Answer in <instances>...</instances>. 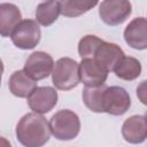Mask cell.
Here are the masks:
<instances>
[{
  "label": "cell",
  "instance_id": "obj_6",
  "mask_svg": "<svg viewBox=\"0 0 147 147\" xmlns=\"http://www.w3.org/2000/svg\"><path fill=\"white\" fill-rule=\"evenodd\" d=\"M132 13V6L129 1L119 0L102 1L99 6V15L108 25H118L126 21Z\"/></svg>",
  "mask_w": 147,
  "mask_h": 147
},
{
  "label": "cell",
  "instance_id": "obj_7",
  "mask_svg": "<svg viewBox=\"0 0 147 147\" xmlns=\"http://www.w3.org/2000/svg\"><path fill=\"white\" fill-rule=\"evenodd\" d=\"M54 68L53 57L45 52H33L26 60L23 71L33 80L48 77Z\"/></svg>",
  "mask_w": 147,
  "mask_h": 147
},
{
  "label": "cell",
  "instance_id": "obj_10",
  "mask_svg": "<svg viewBox=\"0 0 147 147\" xmlns=\"http://www.w3.org/2000/svg\"><path fill=\"white\" fill-rule=\"evenodd\" d=\"M125 42L134 49H145L147 47V22L145 17L132 20L124 30Z\"/></svg>",
  "mask_w": 147,
  "mask_h": 147
},
{
  "label": "cell",
  "instance_id": "obj_13",
  "mask_svg": "<svg viewBox=\"0 0 147 147\" xmlns=\"http://www.w3.org/2000/svg\"><path fill=\"white\" fill-rule=\"evenodd\" d=\"M22 14L18 7L14 3H0V34L8 37L21 22Z\"/></svg>",
  "mask_w": 147,
  "mask_h": 147
},
{
  "label": "cell",
  "instance_id": "obj_9",
  "mask_svg": "<svg viewBox=\"0 0 147 147\" xmlns=\"http://www.w3.org/2000/svg\"><path fill=\"white\" fill-rule=\"evenodd\" d=\"M57 103V92L49 86L37 87L29 96L28 105L36 114H46Z\"/></svg>",
  "mask_w": 147,
  "mask_h": 147
},
{
  "label": "cell",
  "instance_id": "obj_15",
  "mask_svg": "<svg viewBox=\"0 0 147 147\" xmlns=\"http://www.w3.org/2000/svg\"><path fill=\"white\" fill-rule=\"evenodd\" d=\"M113 71L121 79L133 80L139 77V75L141 72V64L136 57L124 55L119 60V62L115 65Z\"/></svg>",
  "mask_w": 147,
  "mask_h": 147
},
{
  "label": "cell",
  "instance_id": "obj_5",
  "mask_svg": "<svg viewBox=\"0 0 147 147\" xmlns=\"http://www.w3.org/2000/svg\"><path fill=\"white\" fill-rule=\"evenodd\" d=\"M131 106V99L125 88L121 86L106 87L102 95V109L103 113H108L114 116L125 114Z\"/></svg>",
  "mask_w": 147,
  "mask_h": 147
},
{
  "label": "cell",
  "instance_id": "obj_20",
  "mask_svg": "<svg viewBox=\"0 0 147 147\" xmlns=\"http://www.w3.org/2000/svg\"><path fill=\"white\" fill-rule=\"evenodd\" d=\"M0 147H11V145L6 138L0 137Z\"/></svg>",
  "mask_w": 147,
  "mask_h": 147
},
{
  "label": "cell",
  "instance_id": "obj_17",
  "mask_svg": "<svg viewBox=\"0 0 147 147\" xmlns=\"http://www.w3.org/2000/svg\"><path fill=\"white\" fill-rule=\"evenodd\" d=\"M107 86L100 85L96 87H86L83 90V101L85 106L94 113H103L102 109V95Z\"/></svg>",
  "mask_w": 147,
  "mask_h": 147
},
{
  "label": "cell",
  "instance_id": "obj_18",
  "mask_svg": "<svg viewBox=\"0 0 147 147\" xmlns=\"http://www.w3.org/2000/svg\"><path fill=\"white\" fill-rule=\"evenodd\" d=\"M96 5H98L96 1L64 0V1H60V11L62 15L67 17H76L82 14H85Z\"/></svg>",
  "mask_w": 147,
  "mask_h": 147
},
{
  "label": "cell",
  "instance_id": "obj_8",
  "mask_svg": "<svg viewBox=\"0 0 147 147\" xmlns=\"http://www.w3.org/2000/svg\"><path fill=\"white\" fill-rule=\"evenodd\" d=\"M107 77L108 71L94 59H82L79 63V80H82L86 87L103 85Z\"/></svg>",
  "mask_w": 147,
  "mask_h": 147
},
{
  "label": "cell",
  "instance_id": "obj_4",
  "mask_svg": "<svg viewBox=\"0 0 147 147\" xmlns=\"http://www.w3.org/2000/svg\"><path fill=\"white\" fill-rule=\"evenodd\" d=\"M41 37L39 24L34 20H23L14 29L10 38L14 45L21 49L34 48Z\"/></svg>",
  "mask_w": 147,
  "mask_h": 147
},
{
  "label": "cell",
  "instance_id": "obj_3",
  "mask_svg": "<svg viewBox=\"0 0 147 147\" xmlns=\"http://www.w3.org/2000/svg\"><path fill=\"white\" fill-rule=\"evenodd\" d=\"M52 80L56 88L68 91L79 83V63L70 57L59 59L52 71Z\"/></svg>",
  "mask_w": 147,
  "mask_h": 147
},
{
  "label": "cell",
  "instance_id": "obj_16",
  "mask_svg": "<svg viewBox=\"0 0 147 147\" xmlns=\"http://www.w3.org/2000/svg\"><path fill=\"white\" fill-rule=\"evenodd\" d=\"M60 14V1L41 2L37 6L36 9L37 23H40L44 26H48L57 20Z\"/></svg>",
  "mask_w": 147,
  "mask_h": 147
},
{
  "label": "cell",
  "instance_id": "obj_21",
  "mask_svg": "<svg viewBox=\"0 0 147 147\" xmlns=\"http://www.w3.org/2000/svg\"><path fill=\"white\" fill-rule=\"evenodd\" d=\"M3 72V63H2V60L0 59V84H1V75Z\"/></svg>",
  "mask_w": 147,
  "mask_h": 147
},
{
  "label": "cell",
  "instance_id": "obj_14",
  "mask_svg": "<svg viewBox=\"0 0 147 147\" xmlns=\"http://www.w3.org/2000/svg\"><path fill=\"white\" fill-rule=\"evenodd\" d=\"M8 86L15 96L28 98L37 88V82L30 78L23 70H16L11 74Z\"/></svg>",
  "mask_w": 147,
  "mask_h": 147
},
{
  "label": "cell",
  "instance_id": "obj_19",
  "mask_svg": "<svg viewBox=\"0 0 147 147\" xmlns=\"http://www.w3.org/2000/svg\"><path fill=\"white\" fill-rule=\"evenodd\" d=\"M102 39H100L96 36L93 34H87L79 40L78 44V53L82 59H91L93 57L96 48L102 44Z\"/></svg>",
  "mask_w": 147,
  "mask_h": 147
},
{
  "label": "cell",
  "instance_id": "obj_2",
  "mask_svg": "<svg viewBox=\"0 0 147 147\" xmlns=\"http://www.w3.org/2000/svg\"><path fill=\"white\" fill-rule=\"evenodd\" d=\"M51 133L59 140H71L80 131L79 117L69 109H62L55 113L49 121Z\"/></svg>",
  "mask_w": 147,
  "mask_h": 147
},
{
  "label": "cell",
  "instance_id": "obj_11",
  "mask_svg": "<svg viewBox=\"0 0 147 147\" xmlns=\"http://www.w3.org/2000/svg\"><path fill=\"white\" fill-rule=\"evenodd\" d=\"M122 136L130 144H140L147 137V123L144 115H133L125 119L122 126Z\"/></svg>",
  "mask_w": 147,
  "mask_h": 147
},
{
  "label": "cell",
  "instance_id": "obj_1",
  "mask_svg": "<svg viewBox=\"0 0 147 147\" xmlns=\"http://www.w3.org/2000/svg\"><path fill=\"white\" fill-rule=\"evenodd\" d=\"M16 137L24 147H42L51 137L49 123L44 116L29 113L18 121Z\"/></svg>",
  "mask_w": 147,
  "mask_h": 147
},
{
  "label": "cell",
  "instance_id": "obj_12",
  "mask_svg": "<svg viewBox=\"0 0 147 147\" xmlns=\"http://www.w3.org/2000/svg\"><path fill=\"white\" fill-rule=\"evenodd\" d=\"M124 52L122 51V48L113 42H107V41H102V44L96 48L93 57L99 64H101L108 72L114 70L115 65L119 62V60L124 56Z\"/></svg>",
  "mask_w": 147,
  "mask_h": 147
}]
</instances>
